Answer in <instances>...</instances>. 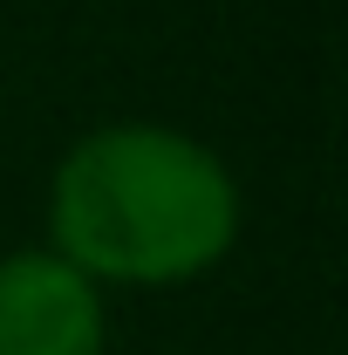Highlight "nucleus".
I'll return each instance as SVG.
<instances>
[{
    "label": "nucleus",
    "mask_w": 348,
    "mask_h": 355,
    "mask_svg": "<svg viewBox=\"0 0 348 355\" xmlns=\"http://www.w3.org/2000/svg\"><path fill=\"white\" fill-rule=\"evenodd\" d=\"M0 355H103V294L48 246L0 260Z\"/></svg>",
    "instance_id": "nucleus-2"
},
{
    "label": "nucleus",
    "mask_w": 348,
    "mask_h": 355,
    "mask_svg": "<svg viewBox=\"0 0 348 355\" xmlns=\"http://www.w3.org/2000/svg\"><path fill=\"white\" fill-rule=\"evenodd\" d=\"M48 239L82 280L171 287L232 253L239 184L184 130L103 123L55 164Z\"/></svg>",
    "instance_id": "nucleus-1"
}]
</instances>
